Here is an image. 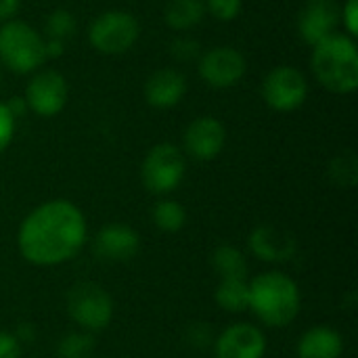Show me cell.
I'll return each instance as SVG.
<instances>
[{"label": "cell", "instance_id": "6da1fadb", "mask_svg": "<svg viewBox=\"0 0 358 358\" xmlns=\"http://www.w3.org/2000/svg\"><path fill=\"white\" fill-rule=\"evenodd\" d=\"M88 227L82 210L67 199H50L34 208L17 231V248L34 266H59L80 254Z\"/></svg>", "mask_w": 358, "mask_h": 358}, {"label": "cell", "instance_id": "7a4b0ae2", "mask_svg": "<svg viewBox=\"0 0 358 358\" xmlns=\"http://www.w3.org/2000/svg\"><path fill=\"white\" fill-rule=\"evenodd\" d=\"M302 306L298 283L279 271H268L250 281V306L256 319L275 329L287 327L296 321Z\"/></svg>", "mask_w": 358, "mask_h": 358}, {"label": "cell", "instance_id": "3957f363", "mask_svg": "<svg viewBox=\"0 0 358 358\" xmlns=\"http://www.w3.org/2000/svg\"><path fill=\"white\" fill-rule=\"evenodd\" d=\"M317 80L336 94H350L358 88V50L348 36L331 34L313 50Z\"/></svg>", "mask_w": 358, "mask_h": 358}, {"label": "cell", "instance_id": "277c9868", "mask_svg": "<svg viewBox=\"0 0 358 358\" xmlns=\"http://www.w3.org/2000/svg\"><path fill=\"white\" fill-rule=\"evenodd\" d=\"M0 61L15 73H29L46 61L44 38L23 21L0 27Z\"/></svg>", "mask_w": 358, "mask_h": 358}, {"label": "cell", "instance_id": "5b68a950", "mask_svg": "<svg viewBox=\"0 0 358 358\" xmlns=\"http://www.w3.org/2000/svg\"><path fill=\"white\" fill-rule=\"evenodd\" d=\"M67 315L82 331L96 334L109 327L113 319V300L101 285L82 281L67 294Z\"/></svg>", "mask_w": 358, "mask_h": 358}, {"label": "cell", "instance_id": "8992f818", "mask_svg": "<svg viewBox=\"0 0 358 358\" xmlns=\"http://www.w3.org/2000/svg\"><path fill=\"white\" fill-rule=\"evenodd\" d=\"M187 172L185 155L172 143H159L149 149L145 155L141 178L149 193L153 195H168L182 182Z\"/></svg>", "mask_w": 358, "mask_h": 358}, {"label": "cell", "instance_id": "52a82bcc", "mask_svg": "<svg viewBox=\"0 0 358 358\" xmlns=\"http://www.w3.org/2000/svg\"><path fill=\"white\" fill-rule=\"evenodd\" d=\"M138 21L126 10L101 13L88 27L90 44L103 55H122L130 50L138 40Z\"/></svg>", "mask_w": 358, "mask_h": 358}, {"label": "cell", "instance_id": "ba28073f", "mask_svg": "<svg viewBox=\"0 0 358 358\" xmlns=\"http://www.w3.org/2000/svg\"><path fill=\"white\" fill-rule=\"evenodd\" d=\"M308 96V82L304 73L296 67L281 65L268 71L262 82V99L264 103L281 113L296 111L304 105Z\"/></svg>", "mask_w": 358, "mask_h": 358}, {"label": "cell", "instance_id": "9c48e42d", "mask_svg": "<svg viewBox=\"0 0 358 358\" xmlns=\"http://www.w3.org/2000/svg\"><path fill=\"white\" fill-rule=\"evenodd\" d=\"M248 71L245 57L233 46H216L201 55L199 59V76L206 84L214 88H231L235 86Z\"/></svg>", "mask_w": 358, "mask_h": 358}, {"label": "cell", "instance_id": "30bf717a", "mask_svg": "<svg viewBox=\"0 0 358 358\" xmlns=\"http://www.w3.org/2000/svg\"><path fill=\"white\" fill-rule=\"evenodd\" d=\"M67 103V82L55 71L46 69L34 76L25 90V105L40 117H52L63 111Z\"/></svg>", "mask_w": 358, "mask_h": 358}, {"label": "cell", "instance_id": "8fae6325", "mask_svg": "<svg viewBox=\"0 0 358 358\" xmlns=\"http://www.w3.org/2000/svg\"><path fill=\"white\" fill-rule=\"evenodd\" d=\"M264 331L252 323H233L214 340L216 358H264Z\"/></svg>", "mask_w": 358, "mask_h": 358}, {"label": "cell", "instance_id": "7c38bea8", "mask_svg": "<svg viewBox=\"0 0 358 358\" xmlns=\"http://www.w3.org/2000/svg\"><path fill=\"white\" fill-rule=\"evenodd\" d=\"M185 151L197 162H210L220 155L227 143V130L220 120L212 115H201L193 120L182 136Z\"/></svg>", "mask_w": 358, "mask_h": 358}, {"label": "cell", "instance_id": "4fadbf2b", "mask_svg": "<svg viewBox=\"0 0 358 358\" xmlns=\"http://www.w3.org/2000/svg\"><path fill=\"white\" fill-rule=\"evenodd\" d=\"M141 250V235L122 222L105 224L94 237V252L107 262H128Z\"/></svg>", "mask_w": 358, "mask_h": 358}, {"label": "cell", "instance_id": "5bb4252c", "mask_svg": "<svg viewBox=\"0 0 358 358\" xmlns=\"http://www.w3.org/2000/svg\"><path fill=\"white\" fill-rule=\"evenodd\" d=\"M338 23L340 4L336 0H310L298 17V31L306 44L317 46L336 31Z\"/></svg>", "mask_w": 358, "mask_h": 358}, {"label": "cell", "instance_id": "9a60e30c", "mask_svg": "<svg viewBox=\"0 0 358 358\" xmlns=\"http://www.w3.org/2000/svg\"><path fill=\"white\" fill-rule=\"evenodd\" d=\"M250 250L264 262H287L296 256L298 241L277 224H260L250 235Z\"/></svg>", "mask_w": 358, "mask_h": 358}, {"label": "cell", "instance_id": "2e32d148", "mask_svg": "<svg viewBox=\"0 0 358 358\" xmlns=\"http://www.w3.org/2000/svg\"><path fill=\"white\" fill-rule=\"evenodd\" d=\"M187 92V80L176 69H159L145 82V99L155 109H170L182 101Z\"/></svg>", "mask_w": 358, "mask_h": 358}, {"label": "cell", "instance_id": "e0dca14e", "mask_svg": "<svg viewBox=\"0 0 358 358\" xmlns=\"http://www.w3.org/2000/svg\"><path fill=\"white\" fill-rule=\"evenodd\" d=\"M344 340L327 325L310 327L298 340V358H342Z\"/></svg>", "mask_w": 358, "mask_h": 358}, {"label": "cell", "instance_id": "ac0fdd59", "mask_svg": "<svg viewBox=\"0 0 358 358\" xmlns=\"http://www.w3.org/2000/svg\"><path fill=\"white\" fill-rule=\"evenodd\" d=\"M206 13V2L203 0H170L166 4L164 17L168 27L176 31H185L195 27Z\"/></svg>", "mask_w": 358, "mask_h": 358}, {"label": "cell", "instance_id": "d6986e66", "mask_svg": "<svg viewBox=\"0 0 358 358\" xmlns=\"http://www.w3.org/2000/svg\"><path fill=\"white\" fill-rule=\"evenodd\" d=\"M216 304L227 313H243L250 306V281L248 279H220L214 292Z\"/></svg>", "mask_w": 358, "mask_h": 358}, {"label": "cell", "instance_id": "ffe728a7", "mask_svg": "<svg viewBox=\"0 0 358 358\" xmlns=\"http://www.w3.org/2000/svg\"><path fill=\"white\" fill-rule=\"evenodd\" d=\"M212 266L220 279H248V260L235 245H220L212 254Z\"/></svg>", "mask_w": 358, "mask_h": 358}, {"label": "cell", "instance_id": "44dd1931", "mask_svg": "<svg viewBox=\"0 0 358 358\" xmlns=\"http://www.w3.org/2000/svg\"><path fill=\"white\" fill-rule=\"evenodd\" d=\"M153 224L164 233H178L187 224V210L176 199H162L151 212Z\"/></svg>", "mask_w": 358, "mask_h": 358}, {"label": "cell", "instance_id": "7402d4cb", "mask_svg": "<svg viewBox=\"0 0 358 358\" xmlns=\"http://www.w3.org/2000/svg\"><path fill=\"white\" fill-rule=\"evenodd\" d=\"M94 350V338L88 331L67 334L57 348L59 358H90Z\"/></svg>", "mask_w": 358, "mask_h": 358}, {"label": "cell", "instance_id": "603a6c76", "mask_svg": "<svg viewBox=\"0 0 358 358\" xmlns=\"http://www.w3.org/2000/svg\"><path fill=\"white\" fill-rule=\"evenodd\" d=\"M329 176L334 178L336 185L340 187H355L358 178V166L355 153H344V155H338L331 166H329Z\"/></svg>", "mask_w": 358, "mask_h": 358}, {"label": "cell", "instance_id": "cb8c5ba5", "mask_svg": "<svg viewBox=\"0 0 358 358\" xmlns=\"http://www.w3.org/2000/svg\"><path fill=\"white\" fill-rule=\"evenodd\" d=\"M44 29H46V38L48 40H61V42H65L76 31V21H73V17H71L69 10L57 8V10H52L48 15Z\"/></svg>", "mask_w": 358, "mask_h": 358}, {"label": "cell", "instance_id": "d4e9b609", "mask_svg": "<svg viewBox=\"0 0 358 358\" xmlns=\"http://www.w3.org/2000/svg\"><path fill=\"white\" fill-rule=\"evenodd\" d=\"M206 6L218 21H233L241 13V0H208Z\"/></svg>", "mask_w": 358, "mask_h": 358}, {"label": "cell", "instance_id": "484cf974", "mask_svg": "<svg viewBox=\"0 0 358 358\" xmlns=\"http://www.w3.org/2000/svg\"><path fill=\"white\" fill-rule=\"evenodd\" d=\"M170 52L174 59L178 61H191V59H197L199 52H201V46L197 40H191V38H176L172 44H170Z\"/></svg>", "mask_w": 358, "mask_h": 358}, {"label": "cell", "instance_id": "4316f807", "mask_svg": "<svg viewBox=\"0 0 358 358\" xmlns=\"http://www.w3.org/2000/svg\"><path fill=\"white\" fill-rule=\"evenodd\" d=\"M15 134V117L4 103H0V153L10 145Z\"/></svg>", "mask_w": 358, "mask_h": 358}, {"label": "cell", "instance_id": "83f0119b", "mask_svg": "<svg viewBox=\"0 0 358 358\" xmlns=\"http://www.w3.org/2000/svg\"><path fill=\"white\" fill-rule=\"evenodd\" d=\"M340 21L344 23L346 31L350 36L358 34V0H346V4L340 8Z\"/></svg>", "mask_w": 358, "mask_h": 358}, {"label": "cell", "instance_id": "f1b7e54d", "mask_svg": "<svg viewBox=\"0 0 358 358\" xmlns=\"http://www.w3.org/2000/svg\"><path fill=\"white\" fill-rule=\"evenodd\" d=\"M0 358H21V342L15 334L0 331Z\"/></svg>", "mask_w": 358, "mask_h": 358}, {"label": "cell", "instance_id": "f546056e", "mask_svg": "<svg viewBox=\"0 0 358 358\" xmlns=\"http://www.w3.org/2000/svg\"><path fill=\"white\" fill-rule=\"evenodd\" d=\"M19 8V0H0V21H8Z\"/></svg>", "mask_w": 358, "mask_h": 358}, {"label": "cell", "instance_id": "4dcf8cb0", "mask_svg": "<svg viewBox=\"0 0 358 358\" xmlns=\"http://www.w3.org/2000/svg\"><path fill=\"white\" fill-rule=\"evenodd\" d=\"M65 48V42L61 40H44V50H46V59L50 57H61Z\"/></svg>", "mask_w": 358, "mask_h": 358}, {"label": "cell", "instance_id": "1f68e13d", "mask_svg": "<svg viewBox=\"0 0 358 358\" xmlns=\"http://www.w3.org/2000/svg\"><path fill=\"white\" fill-rule=\"evenodd\" d=\"M6 107H8V111L13 113V117H19V115H23L25 113V109H27V105H25V99H21V96H13L8 103H4Z\"/></svg>", "mask_w": 358, "mask_h": 358}]
</instances>
